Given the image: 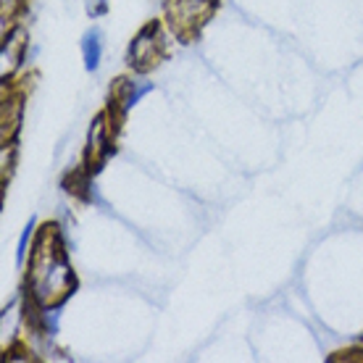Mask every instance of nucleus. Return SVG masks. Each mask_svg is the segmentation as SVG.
<instances>
[{"label":"nucleus","mask_w":363,"mask_h":363,"mask_svg":"<svg viewBox=\"0 0 363 363\" xmlns=\"http://www.w3.org/2000/svg\"><path fill=\"white\" fill-rule=\"evenodd\" d=\"M29 287H32V295L45 306L61 303L74 287L72 266L66 261L58 232L50 224L37 237L32 264H29Z\"/></svg>","instance_id":"1"},{"label":"nucleus","mask_w":363,"mask_h":363,"mask_svg":"<svg viewBox=\"0 0 363 363\" xmlns=\"http://www.w3.org/2000/svg\"><path fill=\"white\" fill-rule=\"evenodd\" d=\"M213 0H166L169 21L179 35H195L213 13Z\"/></svg>","instance_id":"2"},{"label":"nucleus","mask_w":363,"mask_h":363,"mask_svg":"<svg viewBox=\"0 0 363 363\" xmlns=\"http://www.w3.org/2000/svg\"><path fill=\"white\" fill-rule=\"evenodd\" d=\"M161 55H164L161 29H158V24H147L140 29V35L135 37V43L129 48V64L137 72H150L153 66H158Z\"/></svg>","instance_id":"3"},{"label":"nucleus","mask_w":363,"mask_h":363,"mask_svg":"<svg viewBox=\"0 0 363 363\" xmlns=\"http://www.w3.org/2000/svg\"><path fill=\"white\" fill-rule=\"evenodd\" d=\"M111 150H113V145H111L108 124H106L103 116H98L90 129V145H87V161H90L92 172H98L100 166L106 164V158L111 155Z\"/></svg>","instance_id":"4"},{"label":"nucleus","mask_w":363,"mask_h":363,"mask_svg":"<svg viewBox=\"0 0 363 363\" xmlns=\"http://www.w3.org/2000/svg\"><path fill=\"white\" fill-rule=\"evenodd\" d=\"M150 90H153L150 84H137V82H129V79H121L116 92H113V98H111V103H116L118 108H121V113H124V111L132 108L137 100L143 98V95H147Z\"/></svg>","instance_id":"5"},{"label":"nucleus","mask_w":363,"mask_h":363,"mask_svg":"<svg viewBox=\"0 0 363 363\" xmlns=\"http://www.w3.org/2000/svg\"><path fill=\"white\" fill-rule=\"evenodd\" d=\"M21 53H24V35L16 29L11 32V37H6V45H3V77H9L16 69Z\"/></svg>","instance_id":"6"},{"label":"nucleus","mask_w":363,"mask_h":363,"mask_svg":"<svg viewBox=\"0 0 363 363\" xmlns=\"http://www.w3.org/2000/svg\"><path fill=\"white\" fill-rule=\"evenodd\" d=\"M82 53H84V66L95 72L100 66V53H103V48H100V32H87L82 40Z\"/></svg>","instance_id":"7"},{"label":"nucleus","mask_w":363,"mask_h":363,"mask_svg":"<svg viewBox=\"0 0 363 363\" xmlns=\"http://www.w3.org/2000/svg\"><path fill=\"white\" fill-rule=\"evenodd\" d=\"M29 237H32V221H29V227L24 229V235H21V240H18V250H16V264H24V255H27Z\"/></svg>","instance_id":"8"},{"label":"nucleus","mask_w":363,"mask_h":363,"mask_svg":"<svg viewBox=\"0 0 363 363\" xmlns=\"http://www.w3.org/2000/svg\"><path fill=\"white\" fill-rule=\"evenodd\" d=\"M106 9H108V0H87V11H90V16L106 13Z\"/></svg>","instance_id":"9"}]
</instances>
